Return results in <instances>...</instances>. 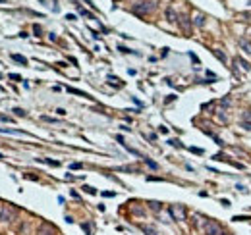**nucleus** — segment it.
I'll return each mask as SVG.
<instances>
[{
  "instance_id": "obj_18",
  "label": "nucleus",
  "mask_w": 251,
  "mask_h": 235,
  "mask_svg": "<svg viewBox=\"0 0 251 235\" xmlns=\"http://www.w3.org/2000/svg\"><path fill=\"white\" fill-rule=\"evenodd\" d=\"M45 162H47V164H50V166H58V162H56V160H48V158H47Z\"/></svg>"
},
{
  "instance_id": "obj_11",
  "label": "nucleus",
  "mask_w": 251,
  "mask_h": 235,
  "mask_svg": "<svg viewBox=\"0 0 251 235\" xmlns=\"http://www.w3.org/2000/svg\"><path fill=\"white\" fill-rule=\"evenodd\" d=\"M214 56H217V58H218V60H222V62H224V64H226V56H224V54H222L220 50H214Z\"/></svg>"
},
{
  "instance_id": "obj_2",
  "label": "nucleus",
  "mask_w": 251,
  "mask_h": 235,
  "mask_svg": "<svg viewBox=\"0 0 251 235\" xmlns=\"http://www.w3.org/2000/svg\"><path fill=\"white\" fill-rule=\"evenodd\" d=\"M168 212H170V216L174 220H185V208L182 204H172L168 208Z\"/></svg>"
},
{
  "instance_id": "obj_3",
  "label": "nucleus",
  "mask_w": 251,
  "mask_h": 235,
  "mask_svg": "<svg viewBox=\"0 0 251 235\" xmlns=\"http://www.w3.org/2000/svg\"><path fill=\"white\" fill-rule=\"evenodd\" d=\"M153 8H155L153 2H139V4H133V12L137 14V16H145V14H149Z\"/></svg>"
},
{
  "instance_id": "obj_5",
  "label": "nucleus",
  "mask_w": 251,
  "mask_h": 235,
  "mask_svg": "<svg viewBox=\"0 0 251 235\" xmlns=\"http://www.w3.org/2000/svg\"><path fill=\"white\" fill-rule=\"evenodd\" d=\"M37 235H56V229L50 224H43L41 227H39V231H37Z\"/></svg>"
},
{
  "instance_id": "obj_7",
  "label": "nucleus",
  "mask_w": 251,
  "mask_h": 235,
  "mask_svg": "<svg viewBox=\"0 0 251 235\" xmlns=\"http://www.w3.org/2000/svg\"><path fill=\"white\" fill-rule=\"evenodd\" d=\"M149 206H151V208H153L155 212H159V210L162 208V204H160V202H156V201H151V202H149Z\"/></svg>"
},
{
  "instance_id": "obj_14",
  "label": "nucleus",
  "mask_w": 251,
  "mask_h": 235,
  "mask_svg": "<svg viewBox=\"0 0 251 235\" xmlns=\"http://www.w3.org/2000/svg\"><path fill=\"white\" fill-rule=\"evenodd\" d=\"M81 227L85 229V233H87V235H93V231H91V225H89V224H81Z\"/></svg>"
},
{
  "instance_id": "obj_13",
  "label": "nucleus",
  "mask_w": 251,
  "mask_h": 235,
  "mask_svg": "<svg viewBox=\"0 0 251 235\" xmlns=\"http://www.w3.org/2000/svg\"><path fill=\"white\" fill-rule=\"evenodd\" d=\"M241 46L245 48V52H247V54H251V45H249L247 41H241Z\"/></svg>"
},
{
  "instance_id": "obj_9",
  "label": "nucleus",
  "mask_w": 251,
  "mask_h": 235,
  "mask_svg": "<svg viewBox=\"0 0 251 235\" xmlns=\"http://www.w3.org/2000/svg\"><path fill=\"white\" fill-rule=\"evenodd\" d=\"M141 229L145 231V235H156V231L153 229V227H149V225H141Z\"/></svg>"
},
{
  "instance_id": "obj_19",
  "label": "nucleus",
  "mask_w": 251,
  "mask_h": 235,
  "mask_svg": "<svg viewBox=\"0 0 251 235\" xmlns=\"http://www.w3.org/2000/svg\"><path fill=\"white\" fill-rule=\"evenodd\" d=\"M81 168V164L79 162H75V164H71V170H79Z\"/></svg>"
},
{
  "instance_id": "obj_1",
  "label": "nucleus",
  "mask_w": 251,
  "mask_h": 235,
  "mask_svg": "<svg viewBox=\"0 0 251 235\" xmlns=\"http://www.w3.org/2000/svg\"><path fill=\"white\" fill-rule=\"evenodd\" d=\"M18 210L14 208L12 204H2L0 202V222H12L14 218H16Z\"/></svg>"
},
{
  "instance_id": "obj_8",
  "label": "nucleus",
  "mask_w": 251,
  "mask_h": 235,
  "mask_svg": "<svg viewBox=\"0 0 251 235\" xmlns=\"http://www.w3.org/2000/svg\"><path fill=\"white\" fill-rule=\"evenodd\" d=\"M12 58L16 60V62H19V64H27V58H25V56H19V54H12Z\"/></svg>"
},
{
  "instance_id": "obj_10",
  "label": "nucleus",
  "mask_w": 251,
  "mask_h": 235,
  "mask_svg": "<svg viewBox=\"0 0 251 235\" xmlns=\"http://www.w3.org/2000/svg\"><path fill=\"white\" fill-rule=\"evenodd\" d=\"M143 160H145V164H147L149 168H153V170H156V168H159V164H156V162H153L151 158H143Z\"/></svg>"
},
{
  "instance_id": "obj_22",
  "label": "nucleus",
  "mask_w": 251,
  "mask_h": 235,
  "mask_svg": "<svg viewBox=\"0 0 251 235\" xmlns=\"http://www.w3.org/2000/svg\"><path fill=\"white\" fill-rule=\"evenodd\" d=\"M0 160H2V154H0Z\"/></svg>"
},
{
  "instance_id": "obj_6",
  "label": "nucleus",
  "mask_w": 251,
  "mask_h": 235,
  "mask_svg": "<svg viewBox=\"0 0 251 235\" xmlns=\"http://www.w3.org/2000/svg\"><path fill=\"white\" fill-rule=\"evenodd\" d=\"M166 18H168V21H172V23H174V21H178V16H176V12L172 10V8L166 10Z\"/></svg>"
},
{
  "instance_id": "obj_4",
  "label": "nucleus",
  "mask_w": 251,
  "mask_h": 235,
  "mask_svg": "<svg viewBox=\"0 0 251 235\" xmlns=\"http://www.w3.org/2000/svg\"><path fill=\"white\" fill-rule=\"evenodd\" d=\"M205 233L207 235H222V227L214 222V220H211V222L205 224Z\"/></svg>"
},
{
  "instance_id": "obj_17",
  "label": "nucleus",
  "mask_w": 251,
  "mask_h": 235,
  "mask_svg": "<svg viewBox=\"0 0 251 235\" xmlns=\"http://www.w3.org/2000/svg\"><path fill=\"white\" fill-rule=\"evenodd\" d=\"M241 127L247 129V131H251V122H241Z\"/></svg>"
},
{
  "instance_id": "obj_15",
  "label": "nucleus",
  "mask_w": 251,
  "mask_h": 235,
  "mask_svg": "<svg viewBox=\"0 0 251 235\" xmlns=\"http://www.w3.org/2000/svg\"><path fill=\"white\" fill-rule=\"evenodd\" d=\"M195 23H197V25H205V18H203V16H197V18H195Z\"/></svg>"
},
{
  "instance_id": "obj_21",
  "label": "nucleus",
  "mask_w": 251,
  "mask_h": 235,
  "mask_svg": "<svg viewBox=\"0 0 251 235\" xmlns=\"http://www.w3.org/2000/svg\"><path fill=\"white\" fill-rule=\"evenodd\" d=\"M10 77H12V79H16V81H21V77H19V75H16V73H12Z\"/></svg>"
},
{
  "instance_id": "obj_16",
  "label": "nucleus",
  "mask_w": 251,
  "mask_h": 235,
  "mask_svg": "<svg viewBox=\"0 0 251 235\" xmlns=\"http://www.w3.org/2000/svg\"><path fill=\"white\" fill-rule=\"evenodd\" d=\"M83 189L87 191V193H91V195H95V193H97V189H95V187H89V185H85Z\"/></svg>"
},
{
  "instance_id": "obj_12",
  "label": "nucleus",
  "mask_w": 251,
  "mask_h": 235,
  "mask_svg": "<svg viewBox=\"0 0 251 235\" xmlns=\"http://www.w3.org/2000/svg\"><path fill=\"white\" fill-rule=\"evenodd\" d=\"M14 114H16L18 118H23V116H25V110H21V108H14Z\"/></svg>"
},
{
  "instance_id": "obj_20",
  "label": "nucleus",
  "mask_w": 251,
  "mask_h": 235,
  "mask_svg": "<svg viewBox=\"0 0 251 235\" xmlns=\"http://www.w3.org/2000/svg\"><path fill=\"white\" fill-rule=\"evenodd\" d=\"M243 118H245L247 122H251V112H245V114H243Z\"/></svg>"
}]
</instances>
